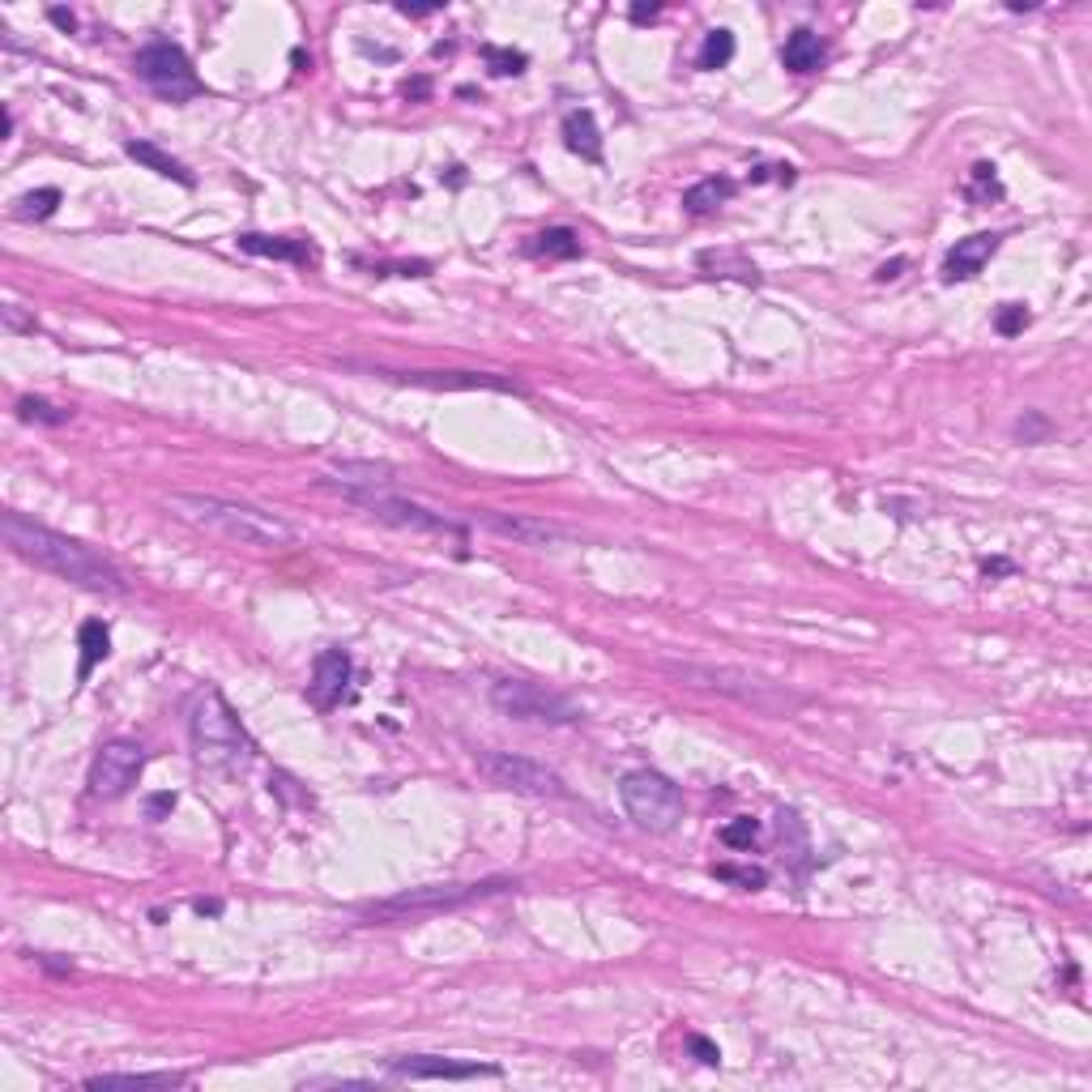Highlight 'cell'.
<instances>
[{
    "label": "cell",
    "mask_w": 1092,
    "mask_h": 1092,
    "mask_svg": "<svg viewBox=\"0 0 1092 1092\" xmlns=\"http://www.w3.org/2000/svg\"><path fill=\"white\" fill-rule=\"evenodd\" d=\"M4 543L13 546L21 559H30L34 567L69 580V585H82L90 593H107V597H120L129 585L120 576V567L112 559H103L99 550H90L86 543L69 538V534H56L21 513H4Z\"/></svg>",
    "instance_id": "obj_1"
},
{
    "label": "cell",
    "mask_w": 1092,
    "mask_h": 1092,
    "mask_svg": "<svg viewBox=\"0 0 1092 1092\" xmlns=\"http://www.w3.org/2000/svg\"><path fill=\"white\" fill-rule=\"evenodd\" d=\"M172 513H180L183 521L192 526H205L222 538L239 546H261V550H274V546H291L295 543V530L274 517L269 508H256V504H244V500H222V496H172L167 500Z\"/></svg>",
    "instance_id": "obj_2"
},
{
    "label": "cell",
    "mask_w": 1092,
    "mask_h": 1092,
    "mask_svg": "<svg viewBox=\"0 0 1092 1092\" xmlns=\"http://www.w3.org/2000/svg\"><path fill=\"white\" fill-rule=\"evenodd\" d=\"M188 734H192V751L205 768L213 772H244L256 755L248 729L239 726V718L231 713V705L218 692H205L188 718Z\"/></svg>",
    "instance_id": "obj_3"
},
{
    "label": "cell",
    "mask_w": 1092,
    "mask_h": 1092,
    "mask_svg": "<svg viewBox=\"0 0 1092 1092\" xmlns=\"http://www.w3.org/2000/svg\"><path fill=\"white\" fill-rule=\"evenodd\" d=\"M619 798L628 807V815L645 828V832H670L679 820H683V790L653 772V768H636L623 777L619 785Z\"/></svg>",
    "instance_id": "obj_4"
},
{
    "label": "cell",
    "mask_w": 1092,
    "mask_h": 1092,
    "mask_svg": "<svg viewBox=\"0 0 1092 1092\" xmlns=\"http://www.w3.org/2000/svg\"><path fill=\"white\" fill-rule=\"evenodd\" d=\"M133 69H137V77H142L159 99H167V103H188V99H196V94L205 90L201 77H196V69H192V60L183 56V47L167 43V39L142 47L137 60H133Z\"/></svg>",
    "instance_id": "obj_5"
},
{
    "label": "cell",
    "mask_w": 1092,
    "mask_h": 1092,
    "mask_svg": "<svg viewBox=\"0 0 1092 1092\" xmlns=\"http://www.w3.org/2000/svg\"><path fill=\"white\" fill-rule=\"evenodd\" d=\"M517 888V880H483V884H436V888H414V892H401V897H388L380 905H371L367 917H405V913H431V910H457V905H470V901H487V897H500Z\"/></svg>",
    "instance_id": "obj_6"
},
{
    "label": "cell",
    "mask_w": 1092,
    "mask_h": 1092,
    "mask_svg": "<svg viewBox=\"0 0 1092 1092\" xmlns=\"http://www.w3.org/2000/svg\"><path fill=\"white\" fill-rule=\"evenodd\" d=\"M491 705L504 713V718H517V722H546V726H567L580 718V709L555 692H543L534 683H521V679H500L491 688Z\"/></svg>",
    "instance_id": "obj_7"
},
{
    "label": "cell",
    "mask_w": 1092,
    "mask_h": 1092,
    "mask_svg": "<svg viewBox=\"0 0 1092 1092\" xmlns=\"http://www.w3.org/2000/svg\"><path fill=\"white\" fill-rule=\"evenodd\" d=\"M478 772L491 777L496 785L513 790V794H530V798H559L563 794L559 772H550L538 759L513 755V751H483L478 755Z\"/></svg>",
    "instance_id": "obj_8"
},
{
    "label": "cell",
    "mask_w": 1092,
    "mask_h": 1092,
    "mask_svg": "<svg viewBox=\"0 0 1092 1092\" xmlns=\"http://www.w3.org/2000/svg\"><path fill=\"white\" fill-rule=\"evenodd\" d=\"M338 491H342L351 504L367 508L371 517L388 521V526H401V530H423V534H457V538H466V530H461L457 521H448V517H440V513H427V508H418V504H410V500H397V496H388V487H375V491L338 487Z\"/></svg>",
    "instance_id": "obj_9"
},
{
    "label": "cell",
    "mask_w": 1092,
    "mask_h": 1092,
    "mask_svg": "<svg viewBox=\"0 0 1092 1092\" xmlns=\"http://www.w3.org/2000/svg\"><path fill=\"white\" fill-rule=\"evenodd\" d=\"M142 768H146V747L133 742V738H116L90 764V794L94 798H120L137 785Z\"/></svg>",
    "instance_id": "obj_10"
},
{
    "label": "cell",
    "mask_w": 1092,
    "mask_h": 1092,
    "mask_svg": "<svg viewBox=\"0 0 1092 1092\" xmlns=\"http://www.w3.org/2000/svg\"><path fill=\"white\" fill-rule=\"evenodd\" d=\"M351 675H355V662L346 649H325L316 662H312V683H308V696L316 709H334L342 705V696L351 692Z\"/></svg>",
    "instance_id": "obj_11"
},
{
    "label": "cell",
    "mask_w": 1092,
    "mask_h": 1092,
    "mask_svg": "<svg viewBox=\"0 0 1092 1092\" xmlns=\"http://www.w3.org/2000/svg\"><path fill=\"white\" fill-rule=\"evenodd\" d=\"M393 1076H401V1080H478V1076H500V1067L457 1063V1059H440V1054H414V1059H397Z\"/></svg>",
    "instance_id": "obj_12"
},
{
    "label": "cell",
    "mask_w": 1092,
    "mask_h": 1092,
    "mask_svg": "<svg viewBox=\"0 0 1092 1092\" xmlns=\"http://www.w3.org/2000/svg\"><path fill=\"white\" fill-rule=\"evenodd\" d=\"M994 252H999V235H990V231L969 235V239H956V248L943 256V282H969V278H977Z\"/></svg>",
    "instance_id": "obj_13"
},
{
    "label": "cell",
    "mask_w": 1092,
    "mask_h": 1092,
    "mask_svg": "<svg viewBox=\"0 0 1092 1092\" xmlns=\"http://www.w3.org/2000/svg\"><path fill=\"white\" fill-rule=\"evenodd\" d=\"M239 248L248 256H269V261H291V265H308L316 261V248L308 239H286V235H261V231H244Z\"/></svg>",
    "instance_id": "obj_14"
},
{
    "label": "cell",
    "mask_w": 1092,
    "mask_h": 1092,
    "mask_svg": "<svg viewBox=\"0 0 1092 1092\" xmlns=\"http://www.w3.org/2000/svg\"><path fill=\"white\" fill-rule=\"evenodd\" d=\"M401 380L410 384H431V388H496V393H526L521 384L513 380H500V375H474V371H405Z\"/></svg>",
    "instance_id": "obj_15"
},
{
    "label": "cell",
    "mask_w": 1092,
    "mask_h": 1092,
    "mask_svg": "<svg viewBox=\"0 0 1092 1092\" xmlns=\"http://www.w3.org/2000/svg\"><path fill=\"white\" fill-rule=\"evenodd\" d=\"M563 142L572 154H580L585 163H602V133L593 112H567L563 116Z\"/></svg>",
    "instance_id": "obj_16"
},
{
    "label": "cell",
    "mask_w": 1092,
    "mask_h": 1092,
    "mask_svg": "<svg viewBox=\"0 0 1092 1092\" xmlns=\"http://www.w3.org/2000/svg\"><path fill=\"white\" fill-rule=\"evenodd\" d=\"M77 645H82V666H77V679L86 683L90 679V670L112 653V632H107V623L103 619H86L82 623V632H77Z\"/></svg>",
    "instance_id": "obj_17"
},
{
    "label": "cell",
    "mask_w": 1092,
    "mask_h": 1092,
    "mask_svg": "<svg viewBox=\"0 0 1092 1092\" xmlns=\"http://www.w3.org/2000/svg\"><path fill=\"white\" fill-rule=\"evenodd\" d=\"M781 60H785V69H794V73H811V69H820V60H824V43H820V34H815V30H794V34L785 39Z\"/></svg>",
    "instance_id": "obj_18"
},
{
    "label": "cell",
    "mask_w": 1092,
    "mask_h": 1092,
    "mask_svg": "<svg viewBox=\"0 0 1092 1092\" xmlns=\"http://www.w3.org/2000/svg\"><path fill=\"white\" fill-rule=\"evenodd\" d=\"M124 150H129V159H137L142 167H150V172H159V176H167V180H176V183H183V188H192V176H188V167H183V163H176L172 154H163L154 142H129Z\"/></svg>",
    "instance_id": "obj_19"
},
{
    "label": "cell",
    "mask_w": 1092,
    "mask_h": 1092,
    "mask_svg": "<svg viewBox=\"0 0 1092 1092\" xmlns=\"http://www.w3.org/2000/svg\"><path fill=\"white\" fill-rule=\"evenodd\" d=\"M729 196H734V180H726V176H709V180H700L696 188L683 192V209L700 218V213H713L718 205H726Z\"/></svg>",
    "instance_id": "obj_20"
},
{
    "label": "cell",
    "mask_w": 1092,
    "mask_h": 1092,
    "mask_svg": "<svg viewBox=\"0 0 1092 1092\" xmlns=\"http://www.w3.org/2000/svg\"><path fill=\"white\" fill-rule=\"evenodd\" d=\"M496 534H504V538H521V543H559V538H567L559 526H546V521H508V517H483Z\"/></svg>",
    "instance_id": "obj_21"
},
{
    "label": "cell",
    "mask_w": 1092,
    "mask_h": 1092,
    "mask_svg": "<svg viewBox=\"0 0 1092 1092\" xmlns=\"http://www.w3.org/2000/svg\"><path fill=\"white\" fill-rule=\"evenodd\" d=\"M188 1084L183 1076L159 1072V1076H90L86 1089H180Z\"/></svg>",
    "instance_id": "obj_22"
},
{
    "label": "cell",
    "mask_w": 1092,
    "mask_h": 1092,
    "mask_svg": "<svg viewBox=\"0 0 1092 1092\" xmlns=\"http://www.w3.org/2000/svg\"><path fill=\"white\" fill-rule=\"evenodd\" d=\"M530 252H543V256L572 261V256H580V239H576V231H567V226H550V231H543V235H538V244H534Z\"/></svg>",
    "instance_id": "obj_23"
},
{
    "label": "cell",
    "mask_w": 1092,
    "mask_h": 1092,
    "mask_svg": "<svg viewBox=\"0 0 1092 1092\" xmlns=\"http://www.w3.org/2000/svg\"><path fill=\"white\" fill-rule=\"evenodd\" d=\"M964 196H969V201H977V205H990V201H999V196H1003V183H999V172H994L990 163H977V167L969 172V183H964Z\"/></svg>",
    "instance_id": "obj_24"
},
{
    "label": "cell",
    "mask_w": 1092,
    "mask_h": 1092,
    "mask_svg": "<svg viewBox=\"0 0 1092 1092\" xmlns=\"http://www.w3.org/2000/svg\"><path fill=\"white\" fill-rule=\"evenodd\" d=\"M729 60H734V34H729V30H709L696 64H700V69H726Z\"/></svg>",
    "instance_id": "obj_25"
},
{
    "label": "cell",
    "mask_w": 1092,
    "mask_h": 1092,
    "mask_svg": "<svg viewBox=\"0 0 1092 1092\" xmlns=\"http://www.w3.org/2000/svg\"><path fill=\"white\" fill-rule=\"evenodd\" d=\"M56 205H60V192H56V188H39V192H26V196L17 201L13 213H17L21 222H30V218H51Z\"/></svg>",
    "instance_id": "obj_26"
},
{
    "label": "cell",
    "mask_w": 1092,
    "mask_h": 1092,
    "mask_svg": "<svg viewBox=\"0 0 1092 1092\" xmlns=\"http://www.w3.org/2000/svg\"><path fill=\"white\" fill-rule=\"evenodd\" d=\"M755 837H759V824L751 815H738V820H729L726 828H722V841H726L729 850H751Z\"/></svg>",
    "instance_id": "obj_27"
},
{
    "label": "cell",
    "mask_w": 1092,
    "mask_h": 1092,
    "mask_svg": "<svg viewBox=\"0 0 1092 1092\" xmlns=\"http://www.w3.org/2000/svg\"><path fill=\"white\" fill-rule=\"evenodd\" d=\"M994 329H999L1003 338L1024 334V329H1029V312H1024V304H1003V308H999V316H994Z\"/></svg>",
    "instance_id": "obj_28"
},
{
    "label": "cell",
    "mask_w": 1092,
    "mask_h": 1092,
    "mask_svg": "<svg viewBox=\"0 0 1092 1092\" xmlns=\"http://www.w3.org/2000/svg\"><path fill=\"white\" fill-rule=\"evenodd\" d=\"M17 414H21L26 423H34V418H39V423H51V427L69 418L64 410H56V405H47V401H39V397H21V401H17Z\"/></svg>",
    "instance_id": "obj_29"
},
{
    "label": "cell",
    "mask_w": 1092,
    "mask_h": 1092,
    "mask_svg": "<svg viewBox=\"0 0 1092 1092\" xmlns=\"http://www.w3.org/2000/svg\"><path fill=\"white\" fill-rule=\"evenodd\" d=\"M718 880H729V884H742V888H764L768 884V871H759V867H718Z\"/></svg>",
    "instance_id": "obj_30"
},
{
    "label": "cell",
    "mask_w": 1092,
    "mask_h": 1092,
    "mask_svg": "<svg viewBox=\"0 0 1092 1092\" xmlns=\"http://www.w3.org/2000/svg\"><path fill=\"white\" fill-rule=\"evenodd\" d=\"M700 265H705V269H713V265H718V269H734V278H742V282H759L755 265H747L742 256H713V252H705V256H700Z\"/></svg>",
    "instance_id": "obj_31"
},
{
    "label": "cell",
    "mask_w": 1092,
    "mask_h": 1092,
    "mask_svg": "<svg viewBox=\"0 0 1092 1092\" xmlns=\"http://www.w3.org/2000/svg\"><path fill=\"white\" fill-rule=\"evenodd\" d=\"M483 56L491 60V69H496L500 77H508V73H521V69H526V56H521V51H504V47H483Z\"/></svg>",
    "instance_id": "obj_32"
},
{
    "label": "cell",
    "mask_w": 1092,
    "mask_h": 1092,
    "mask_svg": "<svg viewBox=\"0 0 1092 1092\" xmlns=\"http://www.w3.org/2000/svg\"><path fill=\"white\" fill-rule=\"evenodd\" d=\"M688 1046H692V1054H696L700 1063H709V1067H718V1063H722V1054H718V1046H713V1042H705V1037H688Z\"/></svg>",
    "instance_id": "obj_33"
},
{
    "label": "cell",
    "mask_w": 1092,
    "mask_h": 1092,
    "mask_svg": "<svg viewBox=\"0 0 1092 1092\" xmlns=\"http://www.w3.org/2000/svg\"><path fill=\"white\" fill-rule=\"evenodd\" d=\"M176 807V794H159V798H150V820H159L163 811H172Z\"/></svg>",
    "instance_id": "obj_34"
},
{
    "label": "cell",
    "mask_w": 1092,
    "mask_h": 1092,
    "mask_svg": "<svg viewBox=\"0 0 1092 1092\" xmlns=\"http://www.w3.org/2000/svg\"><path fill=\"white\" fill-rule=\"evenodd\" d=\"M632 17H636V21H649V17H658V4H649V9H645V4H636V9H632Z\"/></svg>",
    "instance_id": "obj_35"
},
{
    "label": "cell",
    "mask_w": 1092,
    "mask_h": 1092,
    "mask_svg": "<svg viewBox=\"0 0 1092 1092\" xmlns=\"http://www.w3.org/2000/svg\"><path fill=\"white\" fill-rule=\"evenodd\" d=\"M51 21L64 26V30H73V13H64V9H51Z\"/></svg>",
    "instance_id": "obj_36"
}]
</instances>
